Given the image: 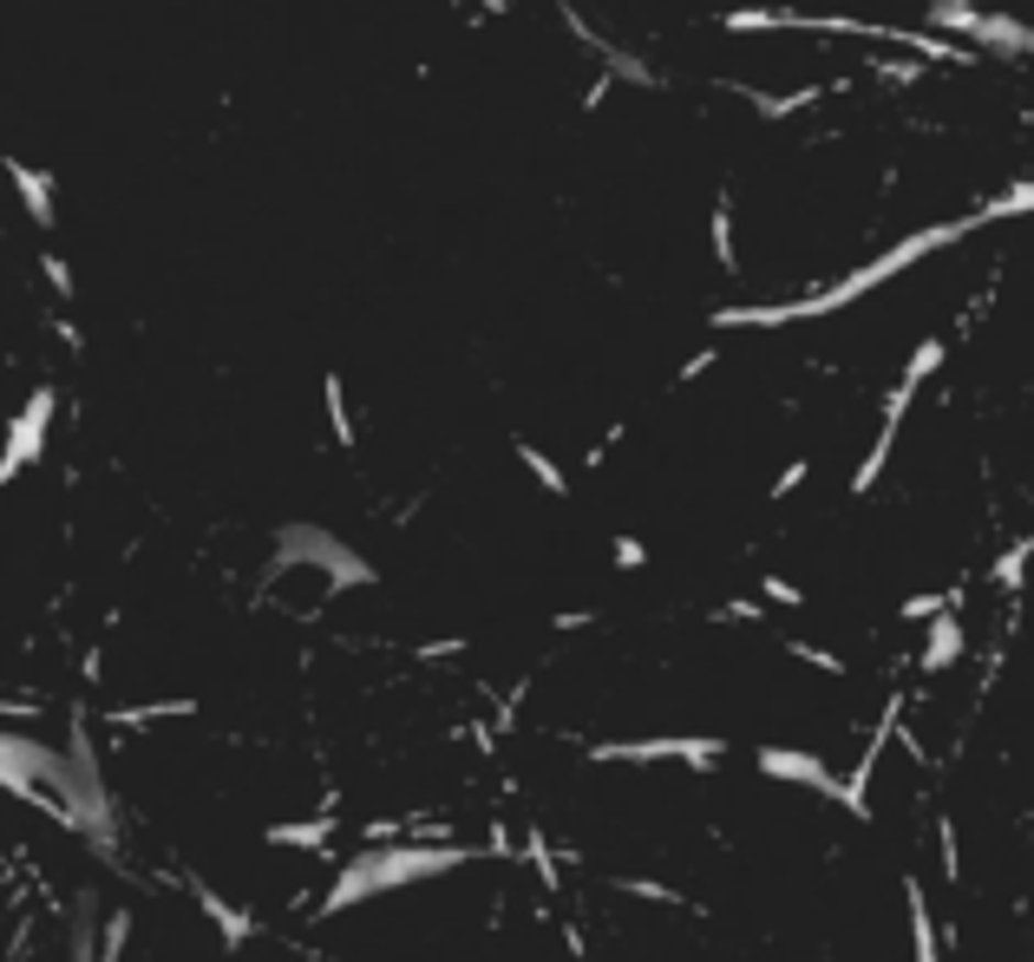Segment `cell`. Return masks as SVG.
<instances>
[{
	"label": "cell",
	"instance_id": "6da1fadb",
	"mask_svg": "<svg viewBox=\"0 0 1034 962\" xmlns=\"http://www.w3.org/2000/svg\"><path fill=\"white\" fill-rule=\"evenodd\" d=\"M0 177H7V190H13V203L26 210L33 230H53V223H59V203H53L59 177H53L46 164H26V157H13V151L0 144Z\"/></svg>",
	"mask_w": 1034,
	"mask_h": 962
},
{
	"label": "cell",
	"instance_id": "7a4b0ae2",
	"mask_svg": "<svg viewBox=\"0 0 1034 962\" xmlns=\"http://www.w3.org/2000/svg\"><path fill=\"white\" fill-rule=\"evenodd\" d=\"M33 263H40V281L53 288V308H73V301H79V281H73V263H66L59 250H33Z\"/></svg>",
	"mask_w": 1034,
	"mask_h": 962
}]
</instances>
